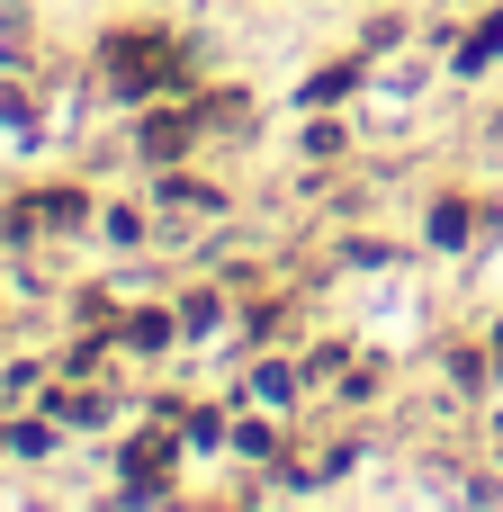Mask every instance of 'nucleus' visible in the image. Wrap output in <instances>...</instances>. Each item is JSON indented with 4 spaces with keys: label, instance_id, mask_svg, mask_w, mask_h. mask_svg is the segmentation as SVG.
Returning a JSON list of instances; mask_svg holds the SVG:
<instances>
[{
    "label": "nucleus",
    "instance_id": "4",
    "mask_svg": "<svg viewBox=\"0 0 503 512\" xmlns=\"http://www.w3.org/2000/svg\"><path fill=\"white\" fill-rule=\"evenodd\" d=\"M495 360H503V333H495Z\"/></svg>",
    "mask_w": 503,
    "mask_h": 512
},
{
    "label": "nucleus",
    "instance_id": "2",
    "mask_svg": "<svg viewBox=\"0 0 503 512\" xmlns=\"http://www.w3.org/2000/svg\"><path fill=\"white\" fill-rule=\"evenodd\" d=\"M198 126H207V117H153V126H144V153H153V162H171Z\"/></svg>",
    "mask_w": 503,
    "mask_h": 512
},
{
    "label": "nucleus",
    "instance_id": "3",
    "mask_svg": "<svg viewBox=\"0 0 503 512\" xmlns=\"http://www.w3.org/2000/svg\"><path fill=\"white\" fill-rule=\"evenodd\" d=\"M495 45H503V18H486V27H477V36H468V54H459V63H468V72H477V63H495Z\"/></svg>",
    "mask_w": 503,
    "mask_h": 512
},
{
    "label": "nucleus",
    "instance_id": "1",
    "mask_svg": "<svg viewBox=\"0 0 503 512\" xmlns=\"http://www.w3.org/2000/svg\"><path fill=\"white\" fill-rule=\"evenodd\" d=\"M180 72V45L171 36H153V27H117L108 36V81L117 90H153V81H171Z\"/></svg>",
    "mask_w": 503,
    "mask_h": 512
}]
</instances>
